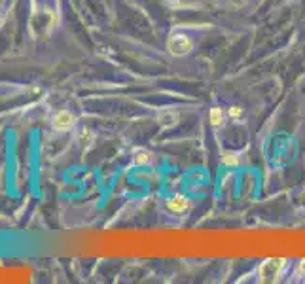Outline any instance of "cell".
<instances>
[{"instance_id":"cell-1","label":"cell","mask_w":305,"mask_h":284,"mask_svg":"<svg viewBox=\"0 0 305 284\" xmlns=\"http://www.w3.org/2000/svg\"><path fill=\"white\" fill-rule=\"evenodd\" d=\"M55 25V16L47 8L34 10L31 16V34L32 36H46Z\"/></svg>"},{"instance_id":"cell-2","label":"cell","mask_w":305,"mask_h":284,"mask_svg":"<svg viewBox=\"0 0 305 284\" xmlns=\"http://www.w3.org/2000/svg\"><path fill=\"white\" fill-rule=\"evenodd\" d=\"M286 265V260L282 258H269L258 267V280L260 282H275L282 273V267Z\"/></svg>"},{"instance_id":"cell-3","label":"cell","mask_w":305,"mask_h":284,"mask_svg":"<svg viewBox=\"0 0 305 284\" xmlns=\"http://www.w3.org/2000/svg\"><path fill=\"white\" fill-rule=\"evenodd\" d=\"M167 49H169L171 55L184 57L194 49V42L184 32H172L171 36H169V42H167Z\"/></svg>"},{"instance_id":"cell-4","label":"cell","mask_w":305,"mask_h":284,"mask_svg":"<svg viewBox=\"0 0 305 284\" xmlns=\"http://www.w3.org/2000/svg\"><path fill=\"white\" fill-rule=\"evenodd\" d=\"M51 125L57 129V131H69L72 125H74V116H72L69 110H61L57 112L51 119Z\"/></svg>"},{"instance_id":"cell-5","label":"cell","mask_w":305,"mask_h":284,"mask_svg":"<svg viewBox=\"0 0 305 284\" xmlns=\"http://www.w3.org/2000/svg\"><path fill=\"white\" fill-rule=\"evenodd\" d=\"M167 208L174 214H180V212H186L190 208V201L186 195H182V193H176V195H172L169 201H167Z\"/></svg>"},{"instance_id":"cell-6","label":"cell","mask_w":305,"mask_h":284,"mask_svg":"<svg viewBox=\"0 0 305 284\" xmlns=\"http://www.w3.org/2000/svg\"><path fill=\"white\" fill-rule=\"evenodd\" d=\"M157 123L161 127H174L178 123V114L174 110H165L157 116Z\"/></svg>"},{"instance_id":"cell-7","label":"cell","mask_w":305,"mask_h":284,"mask_svg":"<svg viewBox=\"0 0 305 284\" xmlns=\"http://www.w3.org/2000/svg\"><path fill=\"white\" fill-rule=\"evenodd\" d=\"M209 119H211V123L214 127H222V125H224V110H222V108H218V106L211 108Z\"/></svg>"},{"instance_id":"cell-8","label":"cell","mask_w":305,"mask_h":284,"mask_svg":"<svg viewBox=\"0 0 305 284\" xmlns=\"http://www.w3.org/2000/svg\"><path fill=\"white\" fill-rule=\"evenodd\" d=\"M135 163L137 165H146L150 163V159H152V154L148 150H144V148H139V150H135Z\"/></svg>"},{"instance_id":"cell-9","label":"cell","mask_w":305,"mask_h":284,"mask_svg":"<svg viewBox=\"0 0 305 284\" xmlns=\"http://www.w3.org/2000/svg\"><path fill=\"white\" fill-rule=\"evenodd\" d=\"M222 163L226 167H235V165H239V156L235 154V152H227L224 150L222 152Z\"/></svg>"},{"instance_id":"cell-10","label":"cell","mask_w":305,"mask_h":284,"mask_svg":"<svg viewBox=\"0 0 305 284\" xmlns=\"http://www.w3.org/2000/svg\"><path fill=\"white\" fill-rule=\"evenodd\" d=\"M227 114H229V118L239 119L242 116V108H241V106H231V108L227 110Z\"/></svg>"},{"instance_id":"cell-11","label":"cell","mask_w":305,"mask_h":284,"mask_svg":"<svg viewBox=\"0 0 305 284\" xmlns=\"http://www.w3.org/2000/svg\"><path fill=\"white\" fill-rule=\"evenodd\" d=\"M296 275H297V276H301V278H305V260H301L299 263H297Z\"/></svg>"},{"instance_id":"cell-12","label":"cell","mask_w":305,"mask_h":284,"mask_svg":"<svg viewBox=\"0 0 305 284\" xmlns=\"http://www.w3.org/2000/svg\"><path fill=\"white\" fill-rule=\"evenodd\" d=\"M229 4H231V6H235V8H241V6H245V4H247V0H229Z\"/></svg>"},{"instance_id":"cell-13","label":"cell","mask_w":305,"mask_h":284,"mask_svg":"<svg viewBox=\"0 0 305 284\" xmlns=\"http://www.w3.org/2000/svg\"><path fill=\"white\" fill-rule=\"evenodd\" d=\"M2 25H4V16L0 14V27H2Z\"/></svg>"}]
</instances>
